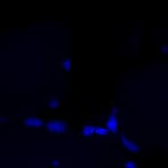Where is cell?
<instances>
[{"label": "cell", "instance_id": "obj_5", "mask_svg": "<svg viewBox=\"0 0 168 168\" xmlns=\"http://www.w3.org/2000/svg\"><path fill=\"white\" fill-rule=\"evenodd\" d=\"M95 129H96V126H94V125L85 124L81 131V134L83 137H91L95 133Z\"/></svg>", "mask_w": 168, "mask_h": 168}, {"label": "cell", "instance_id": "obj_4", "mask_svg": "<svg viewBox=\"0 0 168 168\" xmlns=\"http://www.w3.org/2000/svg\"><path fill=\"white\" fill-rule=\"evenodd\" d=\"M105 126L108 132L115 133L118 129V119L115 115H109L105 121Z\"/></svg>", "mask_w": 168, "mask_h": 168}, {"label": "cell", "instance_id": "obj_9", "mask_svg": "<svg viewBox=\"0 0 168 168\" xmlns=\"http://www.w3.org/2000/svg\"><path fill=\"white\" fill-rule=\"evenodd\" d=\"M124 168H139L138 165L135 163L134 161L132 160H127L124 163Z\"/></svg>", "mask_w": 168, "mask_h": 168}, {"label": "cell", "instance_id": "obj_8", "mask_svg": "<svg viewBox=\"0 0 168 168\" xmlns=\"http://www.w3.org/2000/svg\"><path fill=\"white\" fill-rule=\"evenodd\" d=\"M61 105V102L58 100L57 99H52L47 101V106L49 108H57Z\"/></svg>", "mask_w": 168, "mask_h": 168}, {"label": "cell", "instance_id": "obj_2", "mask_svg": "<svg viewBox=\"0 0 168 168\" xmlns=\"http://www.w3.org/2000/svg\"><path fill=\"white\" fill-rule=\"evenodd\" d=\"M122 144L124 148H125L128 151L132 153H139L140 151V147L138 143L134 142L133 140L128 139L124 135L122 136Z\"/></svg>", "mask_w": 168, "mask_h": 168}, {"label": "cell", "instance_id": "obj_7", "mask_svg": "<svg viewBox=\"0 0 168 168\" xmlns=\"http://www.w3.org/2000/svg\"><path fill=\"white\" fill-rule=\"evenodd\" d=\"M108 130L105 127L102 126H96L95 129V134H97L98 136H106L108 135Z\"/></svg>", "mask_w": 168, "mask_h": 168}, {"label": "cell", "instance_id": "obj_1", "mask_svg": "<svg viewBox=\"0 0 168 168\" xmlns=\"http://www.w3.org/2000/svg\"><path fill=\"white\" fill-rule=\"evenodd\" d=\"M47 132L55 135H61L65 133L68 129L67 124L62 120L51 119L45 123L44 125Z\"/></svg>", "mask_w": 168, "mask_h": 168}, {"label": "cell", "instance_id": "obj_10", "mask_svg": "<svg viewBox=\"0 0 168 168\" xmlns=\"http://www.w3.org/2000/svg\"><path fill=\"white\" fill-rule=\"evenodd\" d=\"M160 51L164 55H168V45H166V44L162 45L161 47H160Z\"/></svg>", "mask_w": 168, "mask_h": 168}, {"label": "cell", "instance_id": "obj_12", "mask_svg": "<svg viewBox=\"0 0 168 168\" xmlns=\"http://www.w3.org/2000/svg\"><path fill=\"white\" fill-rule=\"evenodd\" d=\"M59 164H60V162L58 160H57V159H55V160H53L51 162V166H53L54 167H57L59 166Z\"/></svg>", "mask_w": 168, "mask_h": 168}, {"label": "cell", "instance_id": "obj_3", "mask_svg": "<svg viewBox=\"0 0 168 168\" xmlns=\"http://www.w3.org/2000/svg\"><path fill=\"white\" fill-rule=\"evenodd\" d=\"M23 123L25 127H41L44 124V120L38 117H26Z\"/></svg>", "mask_w": 168, "mask_h": 168}, {"label": "cell", "instance_id": "obj_6", "mask_svg": "<svg viewBox=\"0 0 168 168\" xmlns=\"http://www.w3.org/2000/svg\"><path fill=\"white\" fill-rule=\"evenodd\" d=\"M59 65L61 66V68L66 70V71H70L72 69V60L69 58H63Z\"/></svg>", "mask_w": 168, "mask_h": 168}, {"label": "cell", "instance_id": "obj_11", "mask_svg": "<svg viewBox=\"0 0 168 168\" xmlns=\"http://www.w3.org/2000/svg\"><path fill=\"white\" fill-rule=\"evenodd\" d=\"M118 111H119V109L116 107V106H112V108H111V115H116V114L118 113Z\"/></svg>", "mask_w": 168, "mask_h": 168}]
</instances>
